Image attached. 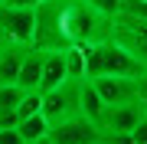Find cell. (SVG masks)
I'll return each instance as SVG.
<instances>
[{
  "mask_svg": "<svg viewBox=\"0 0 147 144\" xmlns=\"http://www.w3.org/2000/svg\"><path fill=\"white\" fill-rule=\"evenodd\" d=\"M33 144H56L53 138H49V134H46V138H39V141H33Z\"/></svg>",
  "mask_w": 147,
  "mask_h": 144,
  "instance_id": "obj_22",
  "label": "cell"
},
{
  "mask_svg": "<svg viewBox=\"0 0 147 144\" xmlns=\"http://www.w3.org/2000/svg\"><path fill=\"white\" fill-rule=\"evenodd\" d=\"M131 141H134V144H147V115L131 128Z\"/></svg>",
  "mask_w": 147,
  "mask_h": 144,
  "instance_id": "obj_17",
  "label": "cell"
},
{
  "mask_svg": "<svg viewBox=\"0 0 147 144\" xmlns=\"http://www.w3.org/2000/svg\"><path fill=\"white\" fill-rule=\"evenodd\" d=\"M65 82V49H46L39 72V92H49Z\"/></svg>",
  "mask_w": 147,
  "mask_h": 144,
  "instance_id": "obj_8",
  "label": "cell"
},
{
  "mask_svg": "<svg viewBox=\"0 0 147 144\" xmlns=\"http://www.w3.org/2000/svg\"><path fill=\"white\" fill-rule=\"evenodd\" d=\"M144 118V105L141 101H121V105H105V112L98 118L101 134H131V128Z\"/></svg>",
  "mask_w": 147,
  "mask_h": 144,
  "instance_id": "obj_5",
  "label": "cell"
},
{
  "mask_svg": "<svg viewBox=\"0 0 147 144\" xmlns=\"http://www.w3.org/2000/svg\"><path fill=\"white\" fill-rule=\"evenodd\" d=\"M65 79H75V82L85 79V53L75 43L65 46Z\"/></svg>",
  "mask_w": 147,
  "mask_h": 144,
  "instance_id": "obj_13",
  "label": "cell"
},
{
  "mask_svg": "<svg viewBox=\"0 0 147 144\" xmlns=\"http://www.w3.org/2000/svg\"><path fill=\"white\" fill-rule=\"evenodd\" d=\"M134 92H137V101H147V69L134 79Z\"/></svg>",
  "mask_w": 147,
  "mask_h": 144,
  "instance_id": "obj_19",
  "label": "cell"
},
{
  "mask_svg": "<svg viewBox=\"0 0 147 144\" xmlns=\"http://www.w3.org/2000/svg\"><path fill=\"white\" fill-rule=\"evenodd\" d=\"M0 144H26L16 128H0Z\"/></svg>",
  "mask_w": 147,
  "mask_h": 144,
  "instance_id": "obj_18",
  "label": "cell"
},
{
  "mask_svg": "<svg viewBox=\"0 0 147 144\" xmlns=\"http://www.w3.org/2000/svg\"><path fill=\"white\" fill-rule=\"evenodd\" d=\"M65 33H69V43H75V46L101 43L111 33V20L101 16L95 7H88L85 0H69V7H65Z\"/></svg>",
  "mask_w": 147,
  "mask_h": 144,
  "instance_id": "obj_2",
  "label": "cell"
},
{
  "mask_svg": "<svg viewBox=\"0 0 147 144\" xmlns=\"http://www.w3.org/2000/svg\"><path fill=\"white\" fill-rule=\"evenodd\" d=\"M141 105H144V115H147V101H141Z\"/></svg>",
  "mask_w": 147,
  "mask_h": 144,
  "instance_id": "obj_23",
  "label": "cell"
},
{
  "mask_svg": "<svg viewBox=\"0 0 147 144\" xmlns=\"http://www.w3.org/2000/svg\"><path fill=\"white\" fill-rule=\"evenodd\" d=\"M49 138L56 144H105V134L95 121H88L85 115H69L62 121L49 124Z\"/></svg>",
  "mask_w": 147,
  "mask_h": 144,
  "instance_id": "obj_3",
  "label": "cell"
},
{
  "mask_svg": "<svg viewBox=\"0 0 147 144\" xmlns=\"http://www.w3.org/2000/svg\"><path fill=\"white\" fill-rule=\"evenodd\" d=\"M0 3H3V0H0Z\"/></svg>",
  "mask_w": 147,
  "mask_h": 144,
  "instance_id": "obj_24",
  "label": "cell"
},
{
  "mask_svg": "<svg viewBox=\"0 0 147 144\" xmlns=\"http://www.w3.org/2000/svg\"><path fill=\"white\" fill-rule=\"evenodd\" d=\"M7 7H36L39 0H3Z\"/></svg>",
  "mask_w": 147,
  "mask_h": 144,
  "instance_id": "obj_20",
  "label": "cell"
},
{
  "mask_svg": "<svg viewBox=\"0 0 147 144\" xmlns=\"http://www.w3.org/2000/svg\"><path fill=\"white\" fill-rule=\"evenodd\" d=\"M101 112H105V101H101V95L95 92L92 79H82V82H79V115H85L88 121L98 124Z\"/></svg>",
  "mask_w": 147,
  "mask_h": 144,
  "instance_id": "obj_11",
  "label": "cell"
},
{
  "mask_svg": "<svg viewBox=\"0 0 147 144\" xmlns=\"http://www.w3.org/2000/svg\"><path fill=\"white\" fill-rule=\"evenodd\" d=\"M7 43H10V36H7V33H3V26H0V49H3Z\"/></svg>",
  "mask_w": 147,
  "mask_h": 144,
  "instance_id": "obj_21",
  "label": "cell"
},
{
  "mask_svg": "<svg viewBox=\"0 0 147 144\" xmlns=\"http://www.w3.org/2000/svg\"><path fill=\"white\" fill-rule=\"evenodd\" d=\"M26 49L30 46H23V43H7L3 49H0V85H13L16 82Z\"/></svg>",
  "mask_w": 147,
  "mask_h": 144,
  "instance_id": "obj_9",
  "label": "cell"
},
{
  "mask_svg": "<svg viewBox=\"0 0 147 144\" xmlns=\"http://www.w3.org/2000/svg\"><path fill=\"white\" fill-rule=\"evenodd\" d=\"M20 98H23V89L16 85H0V118L3 115H13V108L20 105Z\"/></svg>",
  "mask_w": 147,
  "mask_h": 144,
  "instance_id": "obj_15",
  "label": "cell"
},
{
  "mask_svg": "<svg viewBox=\"0 0 147 144\" xmlns=\"http://www.w3.org/2000/svg\"><path fill=\"white\" fill-rule=\"evenodd\" d=\"M16 131H20V138L26 141V144H33V141H39V138L49 134V121H46L42 112H36V115L23 118V121H16Z\"/></svg>",
  "mask_w": 147,
  "mask_h": 144,
  "instance_id": "obj_12",
  "label": "cell"
},
{
  "mask_svg": "<svg viewBox=\"0 0 147 144\" xmlns=\"http://www.w3.org/2000/svg\"><path fill=\"white\" fill-rule=\"evenodd\" d=\"M88 7H95L101 16H108V20H115V16L121 13V7H124V0H85Z\"/></svg>",
  "mask_w": 147,
  "mask_h": 144,
  "instance_id": "obj_16",
  "label": "cell"
},
{
  "mask_svg": "<svg viewBox=\"0 0 147 144\" xmlns=\"http://www.w3.org/2000/svg\"><path fill=\"white\" fill-rule=\"evenodd\" d=\"M39 72H42V49L30 46L26 56H23L20 75H16V85H20L23 92H39Z\"/></svg>",
  "mask_w": 147,
  "mask_h": 144,
  "instance_id": "obj_10",
  "label": "cell"
},
{
  "mask_svg": "<svg viewBox=\"0 0 147 144\" xmlns=\"http://www.w3.org/2000/svg\"><path fill=\"white\" fill-rule=\"evenodd\" d=\"M39 112L46 115L49 124L62 121V118H69V115H75V112H79V82L65 79L62 85L42 92V108H39Z\"/></svg>",
  "mask_w": 147,
  "mask_h": 144,
  "instance_id": "obj_4",
  "label": "cell"
},
{
  "mask_svg": "<svg viewBox=\"0 0 147 144\" xmlns=\"http://www.w3.org/2000/svg\"><path fill=\"white\" fill-rule=\"evenodd\" d=\"M0 26L10 36V43H33V7H7L0 3Z\"/></svg>",
  "mask_w": 147,
  "mask_h": 144,
  "instance_id": "obj_6",
  "label": "cell"
},
{
  "mask_svg": "<svg viewBox=\"0 0 147 144\" xmlns=\"http://www.w3.org/2000/svg\"><path fill=\"white\" fill-rule=\"evenodd\" d=\"M65 7L69 0H39L33 7V43L36 49H65L69 33H65Z\"/></svg>",
  "mask_w": 147,
  "mask_h": 144,
  "instance_id": "obj_1",
  "label": "cell"
},
{
  "mask_svg": "<svg viewBox=\"0 0 147 144\" xmlns=\"http://www.w3.org/2000/svg\"><path fill=\"white\" fill-rule=\"evenodd\" d=\"M95 92L101 95L105 105H121V101H134L137 92H134V79H124V75H98L92 79Z\"/></svg>",
  "mask_w": 147,
  "mask_h": 144,
  "instance_id": "obj_7",
  "label": "cell"
},
{
  "mask_svg": "<svg viewBox=\"0 0 147 144\" xmlns=\"http://www.w3.org/2000/svg\"><path fill=\"white\" fill-rule=\"evenodd\" d=\"M42 108V92H23V98H20V105L13 108V121H23V118H30V115H36Z\"/></svg>",
  "mask_w": 147,
  "mask_h": 144,
  "instance_id": "obj_14",
  "label": "cell"
}]
</instances>
